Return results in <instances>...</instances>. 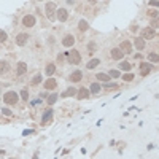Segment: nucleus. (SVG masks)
I'll return each mask as SVG.
<instances>
[{
    "instance_id": "obj_4",
    "label": "nucleus",
    "mask_w": 159,
    "mask_h": 159,
    "mask_svg": "<svg viewBox=\"0 0 159 159\" xmlns=\"http://www.w3.org/2000/svg\"><path fill=\"white\" fill-rule=\"evenodd\" d=\"M46 18H48V19H51V21L56 18V5L53 3V2L46 3Z\"/></svg>"
},
{
    "instance_id": "obj_14",
    "label": "nucleus",
    "mask_w": 159,
    "mask_h": 159,
    "mask_svg": "<svg viewBox=\"0 0 159 159\" xmlns=\"http://www.w3.org/2000/svg\"><path fill=\"white\" fill-rule=\"evenodd\" d=\"M26 72H27V65H26V62H19V64H18L16 73H18V75H24Z\"/></svg>"
},
{
    "instance_id": "obj_16",
    "label": "nucleus",
    "mask_w": 159,
    "mask_h": 159,
    "mask_svg": "<svg viewBox=\"0 0 159 159\" xmlns=\"http://www.w3.org/2000/svg\"><path fill=\"white\" fill-rule=\"evenodd\" d=\"M81 78H83V73L80 72V70H76V72H73L70 75V81H80Z\"/></svg>"
},
{
    "instance_id": "obj_26",
    "label": "nucleus",
    "mask_w": 159,
    "mask_h": 159,
    "mask_svg": "<svg viewBox=\"0 0 159 159\" xmlns=\"http://www.w3.org/2000/svg\"><path fill=\"white\" fill-rule=\"evenodd\" d=\"M38 83H42V75H40V73L35 75L34 80H32V84H38Z\"/></svg>"
},
{
    "instance_id": "obj_36",
    "label": "nucleus",
    "mask_w": 159,
    "mask_h": 159,
    "mask_svg": "<svg viewBox=\"0 0 159 159\" xmlns=\"http://www.w3.org/2000/svg\"><path fill=\"white\" fill-rule=\"evenodd\" d=\"M40 102H42L40 99H35V100H32V105H37V104H40Z\"/></svg>"
},
{
    "instance_id": "obj_32",
    "label": "nucleus",
    "mask_w": 159,
    "mask_h": 159,
    "mask_svg": "<svg viewBox=\"0 0 159 159\" xmlns=\"http://www.w3.org/2000/svg\"><path fill=\"white\" fill-rule=\"evenodd\" d=\"M118 76H119V72H118V70H111L110 72V78H118Z\"/></svg>"
},
{
    "instance_id": "obj_2",
    "label": "nucleus",
    "mask_w": 159,
    "mask_h": 159,
    "mask_svg": "<svg viewBox=\"0 0 159 159\" xmlns=\"http://www.w3.org/2000/svg\"><path fill=\"white\" fill-rule=\"evenodd\" d=\"M156 37V30L153 27H145L142 30V38L143 40H153Z\"/></svg>"
},
{
    "instance_id": "obj_5",
    "label": "nucleus",
    "mask_w": 159,
    "mask_h": 159,
    "mask_svg": "<svg viewBox=\"0 0 159 159\" xmlns=\"http://www.w3.org/2000/svg\"><path fill=\"white\" fill-rule=\"evenodd\" d=\"M22 24H24L26 27H34L35 26V18L32 16V14H26V16L22 18Z\"/></svg>"
},
{
    "instance_id": "obj_35",
    "label": "nucleus",
    "mask_w": 159,
    "mask_h": 159,
    "mask_svg": "<svg viewBox=\"0 0 159 159\" xmlns=\"http://www.w3.org/2000/svg\"><path fill=\"white\" fill-rule=\"evenodd\" d=\"M105 88H116L115 83H105Z\"/></svg>"
},
{
    "instance_id": "obj_25",
    "label": "nucleus",
    "mask_w": 159,
    "mask_h": 159,
    "mask_svg": "<svg viewBox=\"0 0 159 159\" xmlns=\"http://www.w3.org/2000/svg\"><path fill=\"white\" fill-rule=\"evenodd\" d=\"M80 30H81V32L88 30V22L84 21V19H81V21H80Z\"/></svg>"
},
{
    "instance_id": "obj_12",
    "label": "nucleus",
    "mask_w": 159,
    "mask_h": 159,
    "mask_svg": "<svg viewBox=\"0 0 159 159\" xmlns=\"http://www.w3.org/2000/svg\"><path fill=\"white\" fill-rule=\"evenodd\" d=\"M89 92H91L89 89H86V88H81V89L78 91V99H80V100L88 99V97H89Z\"/></svg>"
},
{
    "instance_id": "obj_34",
    "label": "nucleus",
    "mask_w": 159,
    "mask_h": 159,
    "mask_svg": "<svg viewBox=\"0 0 159 159\" xmlns=\"http://www.w3.org/2000/svg\"><path fill=\"white\" fill-rule=\"evenodd\" d=\"M2 113H3L5 116H11V111L8 110V108H3V110H2Z\"/></svg>"
},
{
    "instance_id": "obj_13",
    "label": "nucleus",
    "mask_w": 159,
    "mask_h": 159,
    "mask_svg": "<svg viewBox=\"0 0 159 159\" xmlns=\"http://www.w3.org/2000/svg\"><path fill=\"white\" fill-rule=\"evenodd\" d=\"M8 72H10V64H7L5 61H0V75H5Z\"/></svg>"
},
{
    "instance_id": "obj_33",
    "label": "nucleus",
    "mask_w": 159,
    "mask_h": 159,
    "mask_svg": "<svg viewBox=\"0 0 159 159\" xmlns=\"http://www.w3.org/2000/svg\"><path fill=\"white\" fill-rule=\"evenodd\" d=\"M21 97L24 99V100H27V99H29V92H27L26 89H22V91H21Z\"/></svg>"
},
{
    "instance_id": "obj_24",
    "label": "nucleus",
    "mask_w": 159,
    "mask_h": 159,
    "mask_svg": "<svg viewBox=\"0 0 159 159\" xmlns=\"http://www.w3.org/2000/svg\"><path fill=\"white\" fill-rule=\"evenodd\" d=\"M119 69H123V70H126V72H129V70L132 69V64H129V62H121V64H119Z\"/></svg>"
},
{
    "instance_id": "obj_1",
    "label": "nucleus",
    "mask_w": 159,
    "mask_h": 159,
    "mask_svg": "<svg viewBox=\"0 0 159 159\" xmlns=\"http://www.w3.org/2000/svg\"><path fill=\"white\" fill-rule=\"evenodd\" d=\"M18 94L14 92V91H8V92H5V96H3V102L5 104H8V105H14L18 102Z\"/></svg>"
},
{
    "instance_id": "obj_15",
    "label": "nucleus",
    "mask_w": 159,
    "mask_h": 159,
    "mask_svg": "<svg viewBox=\"0 0 159 159\" xmlns=\"http://www.w3.org/2000/svg\"><path fill=\"white\" fill-rule=\"evenodd\" d=\"M99 64H100V61H99V59H91L89 62L86 64V67H88V70H92V69H96Z\"/></svg>"
},
{
    "instance_id": "obj_21",
    "label": "nucleus",
    "mask_w": 159,
    "mask_h": 159,
    "mask_svg": "<svg viewBox=\"0 0 159 159\" xmlns=\"http://www.w3.org/2000/svg\"><path fill=\"white\" fill-rule=\"evenodd\" d=\"M49 118H53V110L45 111V115H43V119H42V123H43V124H45V123H48V121H49Z\"/></svg>"
},
{
    "instance_id": "obj_37",
    "label": "nucleus",
    "mask_w": 159,
    "mask_h": 159,
    "mask_svg": "<svg viewBox=\"0 0 159 159\" xmlns=\"http://www.w3.org/2000/svg\"><path fill=\"white\" fill-rule=\"evenodd\" d=\"M96 2H97V0H91V3H96Z\"/></svg>"
},
{
    "instance_id": "obj_29",
    "label": "nucleus",
    "mask_w": 159,
    "mask_h": 159,
    "mask_svg": "<svg viewBox=\"0 0 159 159\" xmlns=\"http://www.w3.org/2000/svg\"><path fill=\"white\" fill-rule=\"evenodd\" d=\"M56 99H57V94H51V96L48 97V104L51 105V104H54L56 102Z\"/></svg>"
},
{
    "instance_id": "obj_17",
    "label": "nucleus",
    "mask_w": 159,
    "mask_h": 159,
    "mask_svg": "<svg viewBox=\"0 0 159 159\" xmlns=\"http://www.w3.org/2000/svg\"><path fill=\"white\" fill-rule=\"evenodd\" d=\"M56 86H57V83H56V80H53V78H49L45 83V89H54Z\"/></svg>"
},
{
    "instance_id": "obj_19",
    "label": "nucleus",
    "mask_w": 159,
    "mask_h": 159,
    "mask_svg": "<svg viewBox=\"0 0 159 159\" xmlns=\"http://www.w3.org/2000/svg\"><path fill=\"white\" fill-rule=\"evenodd\" d=\"M135 48L140 51V49H143L145 48V40L143 38H135Z\"/></svg>"
},
{
    "instance_id": "obj_22",
    "label": "nucleus",
    "mask_w": 159,
    "mask_h": 159,
    "mask_svg": "<svg viewBox=\"0 0 159 159\" xmlns=\"http://www.w3.org/2000/svg\"><path fill=\"white\" fill-rule=\"evenodd\" d=\"M91 92H92V94H99V92H100V84H99V83H92V84H91Z\"/></svg>"
},
{
    "instance_id": "obj_10",
    "label": "nucleus",
    "mask_w": 159,
    "mask_h": 159,
    "mask_svg": "<svg viewBox=\"0 0 159 159\" xmlns=\"http://www.w3.org/2000/svg\"><path fill=\"white\" fill-rule=\"evenodd\" d=\"M62 45L67 46V48H70V46L75 45V38H73V35H67V37L62 40Z\"/></svg>"
},
{
    "instance_id": "obj_6",
    "label": "nucleus",
    "mask_w": 159,
    "mask_h": 159,
    "mask_svg": "<svg viewBox=\"0 0 159 159\" xmlns=\"http://www.w3.org/2000/svg\"><path fill=\"white\" fill-rule=\"evenodd\" d=\"M150 72H151V64H146V62L140 64V75H142V76H146Z\"/></svg>"
},
{
    "instance_id": "obj_18",
    "label": "nucleus",
    "mask_w": 159,
    "mask_h": 159,
    "mask_svg": "<svg viewBox=\"0 0 159 159\" xmlns=\"http://www.w3.org/2000/svg\"><path fill=\"white\" fill-rule=\"evenodd\" d=\"M96 78L99 80V81H104V83H108V81H110V76L105 75V73H102V72H100V73H97Z\"/></svg>"
},
{
    "instance_id": "obj_30",
    "label": "nucleus",
    "mask_w": 159,
    "mask_h": 159,
    "mask_svg": "<svg viewBox=\"0 0 159 159\" xmlns=\"http://www.w3.org/2000/svg\"><path fill=\"white\" fill-rule=\"evenodd\" d=\"M123 80H124V81H132V80H134V75H132V73H126V75L123 76Z\"/></svg>"
},
{
    "instance_id": "obj_20",
    "label": "nucleus",
    "mask_w": 159,
    "mask_h": 159,
    "mask_svg": "<svg viewBox=\"0 0 159 159\" xmlns=\"http://www.w3.org/2000/svg\"><path fill=\"white\" fill-rule=\"evenodd\" d=\"M75 94H76L75 88H69L67 91H64V92H62V97H72V96H75Z\"/></svg>"
},
{
    "instance_id": "obj_31",
    "label": "nucleus",
    "mask_w": 159,
    "mask_h": 159,
    "mask_svg": "<svg viewBox=\"0 0 159 159\" xmlns=\"http://www.w3.org/2000/svg\"><path fill=\"white\" fill-rule=\"evenodd\" d=\"M5 40H7V32L0 30V43H3Z\"/></svg>"
},
{
    "instance_id": "obj_9",
    "label": "nucleus",
    "mask_w": 159,
    "mask_h": 159,
    "mask_svg": "<svg viewBox=\"0 0 159 159\" xmlns=\"http://www.w3.org/2000/svg\"><path fill=\"white\" fill-rule=\"evenodd\" d=\"M27 38H29V35H26V34H19V35L16 37V45L24 46L26 43H27Z\"/></svg>"
},
{
    "instance_id": "obj_3",
    "label": "nucleus",
    "mask_w": 159,
    "mask_h": 159,
    "mask_svg": "<svg viewBox=\"0 0 159 159\" xmlns=\"http://www.w3.org/2000/svg\"><path fill=\"white\" fill-rule=\"evenodd\" d=\"M67 56H69V64H73V65H76V64L81 62V56H80L78 51H70Z\"/></svg>"
},
{
    "instance_id": "obj_28",
    "label": "nucleus",
    "mask_w": 159,
    "mask_h": 159,
    "mask_svg": "<svg viewBox=\"0 0 159 159\" xmlns=\"http://www.w3.org/2000/svg\"><path fill=\"white\" fill-rule=\"evenodd\" d=\"M150 61L156 64V62H158V61H159V56L156 54V53H151V54H150Z\"/></svg>"
},
{
    "instance_id": "obj_7",
    "label": "nucleus",
    "mask_w": 159,
    "mask_h": 159,
    "mask_svg": "<svg viewBox=\"0 0 159 159\" xmlns=\"http://www.w3.org/2000/svg\"><path fill=\"white\" fill-rule=\"evenodd\" d=\"M119 49H121V51L124 53V54H126V53H127V54H129V53L132 51V45H131V42H127V40H124V42H123L121 45H119Z\"/></svg>"
},
{
    "instance_id": "obj_23",
    "label": "nucleus",
    "mask_w": 159,
    "mask_h": 159,
    "mask_svg": "<svg viewBox=\"0 0 159 159\" xmlns=\"http://www.w3.org/2000/svg\"><path fill=\"white\" fill-rule=\"evenodd\" d=\"M54 72H56V65H54V64H49V65L46 67V75H49V76H51Z\"/></svg>"
},
{
    "instance_id": "obj_27",
    "label": "nucleus",
    "mask_w": 159,
    "mask_h": 159,
    "mask_svg": "<svg viewBox=\"0 0 159 159\" xmlns=\"http://www.w3.org/2000/svg\"><path fill=\"white\" fill-rule=\"evenodd\" d=\"M88 49H89V53H96V49H97V45L94 42H91L89 45H88Z\"/></svg>"
},
{
    "instance_id": "obj_11",
    "label": "nucleus",
    "mask_w": 159,
    "mask_h": 159,
    "mask_svg": "<svg viewBox=\"0 0 159 159\" xmlns=\"http://www.w3.org/2000/svg\"><path fill=\"white\" fill-rule=\"evenodd\" d=\"M123 56H124V53H123L119 48H113V49H111V57H113V59L119 61V59H123Z\"/></svg>"
},
{
    "instance_id": "obj_8",
    "label": "nucleus",
    "mask_w": 159,
    "mask_h": 159,
    "mask_svg": "<svg viewBox=\"0 0 159 159\" xmlns=\"http://www.w3.org/2000/svg\"><path fill=\"white\" fill-rule=\"evenodd\" d=\"M67 18H69V11H67V10H64V8L57 10V19H59L61 22L67 21Z\"/></svg>"
}]
</instances>
